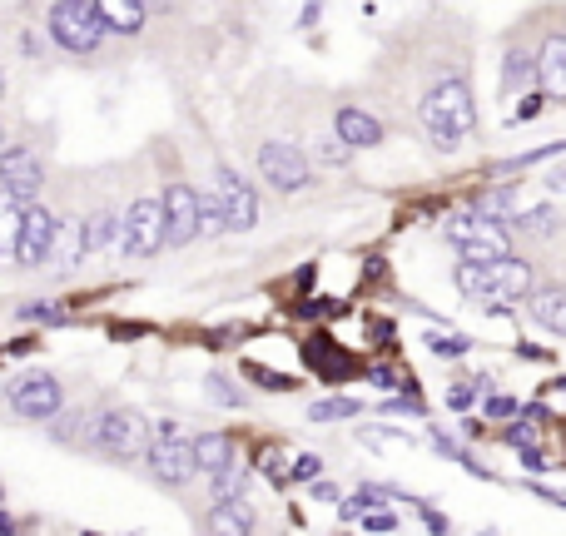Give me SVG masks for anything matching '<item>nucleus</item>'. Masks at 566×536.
Masks as SVG:
<instances>
[{"mask_svg": "<svg viewBox=\"0 0 566 536\" xmlns=\"http://www.w3.org/2000/svg\"><path fill=\"white\" fill-rule=\"evenodd\" d=\"M418 120H423V134L432 149H457V139H467V134L477 130V105H472V85L462 80V75H447V80H437L432 90L423 95V110H418Z\"/></svg>", "mask_w": 566, "mask_h": 536, "instance_id": "f257e3e1", "label": "nucleus"}, {"mask_svg": "<svg viewBox=\"0 0 566 536\" xmlns=\"http://www.w3.org/2000/svg\"><path fill=\"white\" fill-rule=\"evenodd\" d=\"M90 442L105 457H115V462H140L154 447V427L144 422V412H135V407H110L105 417H95Z\"/></svg>", "mask_w": 566, "mask_h": 536, "instance_id": "f03ea898", "label": "nucleus"}, {"mask_svg": "<svg viewBox=\"0 0 566 536\" xmlns=\"http://www.w3.org/2000/svg\"><path fill=\"white\" fill-rule=\"evenodd\" d=\"M447 239L462 254V264H472V268H492V264H502V259H512L507 224H492L482 214H457L447 224Z\"/></svg>", "mask_w": 566, "mask_h": 536, "instance_id": "7ed1b4c3", "label": "nucleus"}, {"mask_svg": "<svg viewBox=\"0 0 566 536\" xmlns=\"http://www.w3.org/2000/svg\"><path fill=\"white\" fill-rule=\"evenodd\" d=\"M105 20H100V5L95 0H60L50 5V40L70 55H95L100 40H105Z\"/></svg>", "mask_w": 566, "mask_h": 536, "instance_id": "20e7f679", "label": "nucleus"}, {"mask_svg": "<svg viewBox=\"0 0 566 536\" xmlns=\"http://www.w3.org/2000/svg\"><path fill=\"white\" fill-rule=\"evenodd\" d=\"M164 249V209L159 199H135L120 219V254L125 259H154Z\"/></svg>", "mask_w": 566, "mask_h": 536, "instance_id": "39448f33", "label": "nucleus"}, {"mask_svg": "<svg viewBox=\"0 0 566 536\" xmlns=\"http://www.w3.org/2000/svg\"><path fill=\"white\" fill-rule=\"evenodd\" d=\"M214 204H219L229 234H249V229L259 224V194H254V184H249L244 174H234L229 164L214 169Z\"/></svg>", "mask_w": 566, "mask_h": 536, "instance_id": "423d86ee", "label": "nucleus"}, {"mask_svg": "<svg viewBox=\"0 0 566 536\" xmlns=\"http://www.w3.org/2000/svg\"><path fill=\"white\" fill-rule=\"evenodd\" d=\"M5 402H10V412L25 417V422H50V417H60V407H65V388H60V378H50V373H25L20 383L5 388Z\"/></svg>", "mask_w": 566, "mask_h": 536, "instance_id": "0eeeda50", "label": "nucleus"}, {"mask_svg": "<svg viewBox=\"0 0 566 536\" xmlns=\"http://www.w3.org/2000/svg\"><path fill=\"white\" fill-rule=\"evenodd\" d=\"M40 184H45V169H40L35 149H25V144H10V149L0 154V189L15 199V209H30V204H40Z\"/></svg>", "mask_w": 566, "mask_h": 536, "instance_id": "6e6552de", "label": "nucleus"}, {"mask_svg": "<svg viewBox=\"0 0 566 536\" xmlns=\"http://www.w3.org/2000/svg\"><path fill=\"white\" fill-rule=\"evenodd\" d=\"M487 273V283H482V308L487 313H502L507 303H522L527 293H532V264H522V259H502V264L482 268Z\"/></svg>", "mask_w": 566, "mask_h": 536, "instance_id": "1a4fd4ad", "label": "nucleus"}, {"mask_svg": "<svg viewBox=\"0 0 566 536\" xmlns=\"http://www.w3.org/2000/svg\"><path fill=\"white\" fill-rule=\"evenodd\" d=\"M159 209H164V244L169 249H184L199 239V194L189 184H169Z\"/></svg>", "mask_w": 566, "mask_h": 536, "instance_id": "9d476101", "label": "nucleus"}, {"mask_svg": "<svg viewBox=\"0 0 566 536\" xmlns=\"http://www.w3.org/2000/svg\"><path fill=\"white\" fill-rule=\"evenodd\" d=\"M144 462H149L154 482H164V487H189L194 472H199V462H194V442H184L179 432H174V437H154V447H149Z\"/></svg>", "mask_w": 566, "mask_h": 536, "instance_id": "9b49d317", "label": "nucleus"}, {"mask_svg": "<svg viewBox=\"0 0 566 536\" xmlns=\"http://www.w3.org/2000/svg\"><path fill=\"white\" fill-rule=\"evenodd\" d=\"M55 224H60V219H55L45 204H30V209H20V244H15V264H25V268L50 264Z\"/></svg>", "mask_w": 566, "mask_h": 536, "instance_id": "f8f14e48", "label": "nucleus"}, {"mask_svg": "<svg viewBox=\"0 0 566 536\" xmlns=\"http://www.w3.org/2000/svg\"><path fill=\"white\" fill-rule=\"evenodd\" d=\"M259 174L269 179V189L293 194V189L308 184V159H303L293 144H264V149H259Z\"/></svg>", "mask_w": 566, "mask_h": 536, "instance_id": "ddd939ff", "label": "nucleus"}, {"mask_svg": "<svg viewBox=\"0 0 566 536\" xmlns=\"http://www.w3.org/2000/svg\"><path fill=\"white\" fill-rule=\"evenodd\" d=\"M303 363H308L323 383H348V378H358V373H363V363H358V358H348L333 338H313V343L303 348Z\"/></svg>", "mask_w": 566, "mask_h": 536, "instance_id": "4468645a", "label": "nucleus"}, {"mask_svg": "<svg viewBox=\"0 0 566 536\" xmlns=\"http://www.w3.org/2000/svg\"><path fill=\"white\" fill-rule=\"evenodd\" d=\"M537 85L552 95V100H566V35H542V45H537Z\"/></svg>", "mask_w": 566, "mask_h": 536, "instance_id": "2eb2a0df", "label": "nucleus"}, {"mask_svg": "<svg viewBox=\"0 0 566 536\" xmlns=\"http://www.w3.org/2000/svg\"><path fill=\"white\" fill-rule=\"evenodd\" d=\"M333 130H338V144H343V149H373V144L383 139L378 115H368V110H358V105H343V110L333 115Z\"/></svg>", "mask_w": 566, "mask_h": 536, "instance_id": "dca6fc26", "label": "nucleus"}, {"mask_svg": "<svg viewBox=\"0 0 566 536\" xmlns=\"http://www.w3.org/2000/svg\"><path fill=\"white\" fill-rule=\"evenodd\" d=\"M95 5H100V20L110 35H140L144 15H149V5L140 0H95Z\"/></svg>", "mask_w": 566, "mask_h": 536, "instance_id": "f3484780", "label": "nucleus"}, {"mask_svg": "<svg viewBox=\"0 0 566 536\" xmlns=\"http://www.w3.org/2000/svg\"><path fill=\"white\" fill-rule=\"evenodd\" d=\"M80 259H85V224L80 219H60L55 224V244H50V264L75 268Z\"/></svg>", "mask_w": 566, "mask_h": 536, "instance_id": "a211bd4d", "label": "nucleus"}, {"mask_svg": "<svg viewBox=\"0 0 566 536\" xmlns=\"http://www.w3.org/2000/svg\"><path fill=\"white\" fill-rule=\"evenodd\" d=\"M194 462H199V472H224V467H234V437L229 432H204V437H194Z\"/></svg>", "mask_w": 566, "mask_h": 536, "instance_id": "6ab92c4d", "label": "nucleus"}, {"mask_svg": "<svg viewBox=\"0 0 566 536\" xmlns=\"http://www.w3.org/2000/svg\"><path fill=\"white\" fill-rule=\"evenodd\" d=\"M254 527H259V517H254L249 502H229V507L209 512V532L214 536H254Z\"/></svg>", "mask_w": 566, "mask_h": 536, "instance_id": "aec40b11", "label": "nucleus"}, {"mask_svg": "<svg viewBox=\"0 0 566 536\" xmlns=\"http://www.w3.org/2000/svg\"><path fill=\"white\" fill-rule=\"evenodd\" d=\"M532 323L547 328V333H557V338H566V288H547V293L532 298Z\"/></svg>", "mask_w": 566, "mask_h": 536, "instance_id": "412c9836", "label": "nucleus"}, {"mask_svg": "<svg viewBox=\"0 0 566 536\" xmlns=\"http://www.w3.org/2000/svg\"><path fill=\"white\" fill-rule=\"evenodd\" d=\"M244 492H249V472H244V467H224V472H214V477H209V502H214V507L249 502Z\"/></svg>", "mask_w": 566, "mask_h": 536, "instance_id": "4be33fe9", "label": "nucleus"}, {"mask_svg": "<svg viewBox=\"0 0 566 536\" xmlns=\"http://www.w3.org/2000/svg\"><path fill=\"white\" fill-rule=\"evenodd\" d=\"M512 224H517L522 234H532V239H552V234L562 229V219H557V209H552V204L527 209V214H512Z\"/></svg>", "mask_w": 566, "mask_h": 536, "instance_id": "5701e85b", "label": "nucleus"}, {"mask_svg": "<svg viewBox=\"0 0 566 536\" xmlns=\"http://www.w3.org/2000/svg\"><path fill=\"white\" fill-rule=\"evenodd\" d=\"M15 244H20V209L0 189V259H15Z\"/></svg>", "mask_w": 566, "mask_h": 536, "instance_id": "b1692460", "label": "nucleus"}, {"mask_svg": "<svg viewBox=\"0 0 566 536\" xmlns=\"http://www.w3.org/2000/svg\"><path fill=\"white\" fill-rule=\"evenodd\" d=\"M110 239H120V219L105 209V214H95V219L85 224V254H100V249H110Z\"/></svg>", "mask_w": 566, "mask_h": 536, "instance_id": "393cba45", "label": "nucleus"}, {"mask_svg": "<svg viewBox=\"0 0 566 536\" xmlns=\"http://www.w3.org/2000/svg\"><path fill=\"white\" fill-rule=\"evenodd\" d=\"M537 80V65H532V55L527 50H507V75H502V90L512 95L517 85H532Z\"/></svg>", "mask_w": 566, "mask_h": 536, "instance_id": "a878e982", "label": "nucleus"}, {"mask_svg": "<svg viewBox=\"0 0 566 536\" xmlns=\"http://www.w3.org/2000/svg\"><path fill=\"white\" fill-rule=\"evenodd\" d=\"M358 407H363L358 398H323L308 407V417H313V422H338V417H353Z\"/></svg>", "mask_w": 566, "mask_h": 536, "instance_id": "bb28decb", "label": "nucleus"}, {"mask_svg": "<svg viewBox=\"0 0 566 536\" xmlns=\"http://www.w3.org/2000/svg\"><path fill=\"white\" fill-rule=\"evenodd\" d=\"M244 378H249V383H259V388H274V393H293V388H298L293 378L269 373V368H259V363H244Z\"/></svg>", "mask_w": 566, "mask_h": 536, "instance_id": "cd10ccee", "label": "nucleus"}, {"mask_svg": "<svg viewBox=\"0 0 566 536\" xmlns=\"http://www.w3.org/2000/svg\"><path fill=\"white\" fill-rule=\"evenodd\" d=\"M224 229V214L214 204V194H199V234H219Z\"/></svg>", "mask_w": 566, "mask_h": 536, "instance_id": "c85d7f7f", "label": "nucleus"}, {"mask_svg": "<svg viewBox=\"0 0 566 536\" xmlns=\"http://www.w3.org/2000/svg\"><path fill=\"white\" fill-rule=\"evenodd\" d=\"M204 388H209V398L219 402V407H244V398H239V393L229 388V378H219V373H209V378H204Z\"/></svg>", "mask_w": 566, "mask_h": 536, "instance_id": "c756f323", "label": "nucleus"}, {"mask_svg": "<svg viewBox=\"0 0 566 536\" xmlns=\"http://www.w3.org/2000/svg\"><path fill=\"white\" fill-rule=\"evenodd\" d=\"M482 283H487V273L472 264H457V288L467 293V298H482Z\"/></svg>", "mask_w": 566, "mask_h": 536, "instance_id": "7c9ffc66", "label": "nucleus"}, {"mask_svg": "<svg viewBox=\"0 0 566 536\" xmlns=\"http://www.w3.org/2000/svg\"><path fill=\"white\" fill-rule=\"evenodd\" d=\"M20 318H25V323H65V313H60V308H50V303H25V308H20Z\"/></svg>", "mask_w": 566, "mask_h": 536, "instance_id": "2f4dec72", "label": "nucleus"}, {"mask_svg": "<svg viewBox=\"0 0 566 536\" xmlns=\"http://www.w3.org/2000/svg\"><path fill=\"white\" fill-rule=\"evenodd\" d=\"M427 348H432L437 358H462V353H467L462 338H442V333H427Z\"/></svg>", "mask_w": 566, "mask_h": 536, "instance_id": "473e14b6", "label": "nucleus"}, {"mask_svg": "<svg viewBox=\"0 0 566 536\" xmlns=\"http://www.w3.org/2000/svg\"><path fill=\"white\" fill-rule=\"evenodd\" d=\"M318 472H323V462H318V457H298V462H293V472H288V482H308V487H313V482H318Z\"/></svg>", "mask_w": 566, "mask_h": 536, "instance_id": "72a5a7b5", "label": "nucleus"}, {"mask_svg": "<svg viewBox=\"0 0 566 536\" xmlns=\"http://www.w3.org/2000/svg\"><path fill=\"white\" fill-rule=\"evenodd\" d=\"M338 313H343L338 298H313V303H303V318H338Z\"/></svg>", "mask_w": 566, "mask_h": 536, "instance_id": "f704fd0d", "label": "nucleus"}, {"mask_svg": "<svg viewBox=\"0 0 566 536\" xmlns=\"http://www.w3.org/2000/svg\"><path fill=\"white\" fill-rule=\"evenodd\" d=\"M259 467H264V472H269L274 482H283V477H288V472H283V457H279V447H269V452L259 457Z\"/></svg>", "mask_w": 566, "mask_h": 536, "instance_id": "c9c22d12", "label": "nucleus"}, {"mask_svg": "<svg viewBox=\"0 0 566 536\" xmlns=\"http://www.w3.org/2000/svg\"><path fill=\"white\" fill-rule=\"evenodd\" d=\"M318 159H328V164H343L348 154H343V144H338V139H318Z\"/></svg>", "mask_w": 566, "mask_h": 536, "instance_id": "e433bc0d", "label": "nucleus"}, {"mask_svg": "<svg viewBox=\"0 0 566 536\" xmlns=\"http://www.w3.org/2000/svg\"><path fill=\"white\" fill-rule=\"evenodd\" d=\"M537 110H542V95H527V100L517 105V115H512V125H517V120H537Z\"/></svg>", "mask_w": 566, "mask_h": 536, "instance_id": "4c0bfd02", "label": "nucleus"}, {"mask_svg": "<svg viewBox=\"0 0 566 536\" xmlns=\"http://www.w3.org/2000/svg\"><path fill=\"white\" fill-rule=\"evenodd\" d=\"M363 527H368V532H393V527H398V517H393V512H373Z\"/></svg>", "mask_w": 566, "mask_h": 536, "instance_id": "58836bf2", "label": "nucleus"}, {"mask_svg": "<svg viewBox=\"0 0 566 536\" xmlns=\"http://www.w3.org/2000/svg\"><path fill=\"white\" fill-rule=\"evenodd\" d=\"M388 412H408V417H423V402H418V398H388Z\"/></svg>", "mask_w": 566, "mask_h": 536, "instance_id": "ea45409f", "label": "nucleus"}, {"mask_svg": "<svg viewBox=\"0 0 566 536\" xmlns=\"http://www.w3.org/2000/svg\"><path fill=\"white\" fill-rule=\"evenodd\" d=\"M447 407L467 412V407H472V388H447Z\"/></svg>", "mask_w": 566, "mask_h": 536, "instance_id": "a19ab883", "label": "nucleus"}, {"mask_svg": "<svg viewBox=\"0 0 566 536\" xmlns=\"http://www.w3.org/2000/svg\"><path fill=\"white\" fill-rule=\"evenodd\" d=\"M512 412H517L512 398H487V417H512Z\"/></svg>", "mask_w": 566, "mask_h": 536, "instance_id": "79ce46f5", "label": "nucleus"}, {"mask_svg": "<svg viewBox=\"0 0 566 536\" xmlns=\"http://www.w3.org/2000/svg\"><path fill=\"white\" fill-rule=\"evenodd\" d=\"M517 353H522L527 363H547V358H552V353H542L537 343H517Z\"/></svg>", "mask_w": 566, "mask_h": 536, "instance_id": "37998d69", "label": "nucleus"}, {"mask_svg": "<svg viewBox=\"0 0 566 536\" xmlns=\"http://www.w3.org/2000/svg\"><path fill=\"white\" fill-rule=\"evenodd\" d=\"M517 452H522V462H527L532 472H542V452H537V447H517Z\"/></svg>", "mask_w": 566, "mask_h": 536, "instance_id": "c03bdc74", "label": "nucleus"}, {"mask_svg": "<svg viewBox=\"0 0 566 536\" xmlns=\"http://www.w3.org/2000/svg\"><path fill=\"white\" fill-rule=\"evenodd\" d=\"M313 497H323V502H333V497H338V487H333V482H313Z\"/></svg>", "mask_w": 566, "mask_h": 536, "instance_id": "a18cd8bd", "label": "nucleus"}, {"mask_svg": "<svg viewBox=\"0 0 566 536\" xmlns=\"http://www.w3.org/2000/svg\"><path fill=\"white\" fill-rule=\"evenodd\" d=\"M0 536H15V517L10 512H0Z\"/></svg>", "mask_w": 566, "mask_h": 536, "instance_id": "49530a36", "label": "nucleus"}, {"mask_svg": "<svg viewBox=\"0 0 566 536\" xmlns=\"http://www.w3.org/2000/svg\"><path fill=\"white\" fill-rule=\"evenodd\" d=\"M0 105H5V75H0Z\"/></svg>", "mask_w": 566, "mask_h": 536, "instance_id": "de8ad7c7", "label": "nucleus"}, {"mask_svg": "<svg viewBox=\"0 0 566 536\" xmlns=\"http://www.w3.org/2000/svg\"><path fill=\"white\" fill-rule=\"evenodd\" d=\"M0 502H5V487H0Z\"/></svg>", "mask_w": 566, "mask_h": 536, "instance_id": "09e8293b", "label": "nucleus"}, {"mask_svg": "<svg viewBox=\"0 0 566 536\" xmlns=\"http://www.w3.org/2000/svg\"><path fill=\"white\" fill-rule=\"evenodd\" d=\"M0 144H5V134H0Z\"/></svg>", "mask_w": 566, "mask_h": 536, "instance_id": "8fccbe9b", "label": "nucleus"}]
</instances>
